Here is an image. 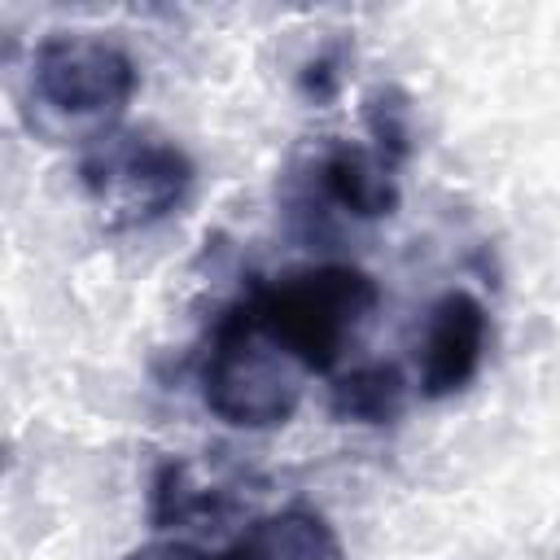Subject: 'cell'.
Wrapping results in <instances>:
<instances>
[{
    "mask_svg": "<svg viewBox=\"0 0 560 560\" xmlns=\"http://www.w3.org/2000/svg\"><path fill=\"white\" fill-rule=\"evenodd\" d=\"M88 184L96 188L101 206L122 219H153L179 201L184 188V162L166 144H109L101 158L83 166Z\"/></svg>",
    "mask_w": 560,
    "mask_h": 560,
    "instance_id": "4",
    "label": "cell"
},
{
    "mask_svg": "<svg viewBox=\"0 0 560 560\" xmlns=\"http://www.w3.org/2000/svg\"><path fill=\"white\" fill-rule=\"evenodd\" d=\"M486 350V311L468 298V293H446L424 328V346H420V385L429 398H442L451 389H459Z\"/></svg>",
    "mask_w": 560,
    "mask_h": 560,
    "instance_id": "5",
    "label": "cell"
},
{
    "mask_svg": "<svg viewBox=\"0 0 560 560\" xmlns=\"http://www.w3.org/2000/svg\"><path fill=\"white\" fill-rule=\"evenodd\" d=\"M372 302L376 289L363 271L319 267L271 284L249 315L289 359L306 368H328L354 337V328L368 319Z\"/></svg>",
    "mask_w": 560,
    "mask_h": 560,
    "instance_id": "1",
    "label": "cell"
},
{
    "mask_svg": "<svg viewBox=\"0 0 560 560\" xmlns=\"http://www.w3.org/2000/svg\"><path fill=\"white\" fill-rule=\"evenodd\" d=\"M136 88L131 61L92 35H57L35 52L31 96L35 105L70 131L109 122Z\"/></svg>",
    "mask_w": 560,
    "mask_h": 560,
    "instance_id": "2",
    "label": "cell"
},
{
    "mask_svg": "<svg viewBox=\"0 0 560 560\" xmlns=\"http://www.w3.org/2000/svg\"><path fill=\"white\" fill-rule=\"evenodd\" d=\"M228 560H341L337 534L311 512H280L245 529Z\"/></svg>",
    "mask_w": 560,
    "mask_h": 560,
    "instance_id": "6",
    "label": "cell"
},
{
    "mask_svg": "<svg viewBox=\"0 0 560 560\" xmlns=\"http://www.w3.org/2000/svg\"><path fill=\"white\" fill-rule=\"evenodd\" d=\"M328 184H332L337 197H341L350 210H359V214H381V210L394 201L385 175H381L376 166H368L363 153H337V158L328 162Z\"/></svg>",
    "mask_w": 560,
    "mask_h": 560,
    "instance_id": "7",
    "label": "cell"
},
{
    "mask_svg": "<svg viewBox=\"0 0 560 560\" xmlns=\"http://www.w3.org/2000/svg\"><path fill=\"white\" fill-rule=\"evenodd\" d=\"M206 402L228 424H280L298 407L293 359L254 324V315L232 319L206 363Z\"/></svg>",
    "mask_w": 560,
    "mask_h": 560,
    "instance_id": "3",
    "label": "cell"
},
{
    "mask_svg": "<svg viewBox=\"0 0 560 560\" xmlns=\"http://www.w3.org/2000/svg\"><path fill=\"white\" fill-rule=\"evenodd\" d=\"M341 407L350 416H363V420H381L398 407V376L389 368H368V372H354L346 385H341Z\"/></svg>",
    "mask_w": 560,
    "mask_h": 560,
    "instance_id": "8",
    "label": "cell"
},
{
    "mask_svg": "<svg viewBox=\"0 0 560 560\" xmlns=\"http://www.w3.org/2000/svg\"><path fill=\"white\" fill-rule=\"evenodd\" d=\"M131 560H210V556H201L197 547H184V542H153V547L136 551Z\"/></svg>",
    "mask_w": 560,
    "mask_h": 560,
    "instance_id": "9",
    "label": "cell"
}]
</instances>
